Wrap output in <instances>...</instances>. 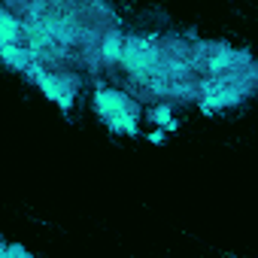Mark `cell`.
<instances>
[{
  "mask_svg": "<svg viewBox=\"0 0 258 258\" xmlns=\"http://www.w3.org/2000/svg\"><path fill=\"white\" fill-rule=\"evenodd\" d=\"M58 79H61V103H58V109L73 112V106L79 100V91H82V76H79V70H64V73H58Z\"/></svg>",
  "mask_w": 258,
  "mask_h": 258,
  "instance_id": "obj_4",
  "label": "cell"
},
{
  "mask_svg": "<svg viewBox=\"0 0 258 258\" xmlns=\"http://www.w3.org/2000/svg\"><path fill=\"white\" fill-rule=\"evenodd\" d=\"M7 258H34V255L19 243H7Z\"/></svg>",
  "mask_w": 258,
  "mask_h": 258,
  "instance_id": "obj_7",
  "label": "cell"
},
{
  "mask_svg": "<svg viewBox=\"0 0 258 258\" xmlns=\"http://www.w3.org/2000/svg\"><path fill=\"white\" fill-rule=\"evenodd\" d=\"M149 140H152V143H161V140H164V131H149Z\"/></svg>",
  "mask_w": 258,
  "mask_h": 258,
  "instance_id": "obj_8",
  "label": "cell"
},
{
  "mask_svg": "<svg viewBox=\"0 0 258 258\" xmlns=\"http://www.w3.org/2000/svg\"><path fill=\"white\" fill-rule=\"evenodd\" d=\"M34 61V52L28 46H0V64L13 73H25Z\"/></svg>",
  "mask_w": 258,
  "mask_h": 258,
  "instance_id": "obj_5",
  "label": "cell"
},
{
  "mask_svg": "<svg viewBox=\"0 0 258 258\" xmlns=\"http://www.w3.org/2000/svg\"><path fill=\"white\" fill-rule=\"evenodd\" d=\"M246 100V94L240 91V88H234V85H222V88H213L204 100H198L195 106L204 112V115H216V112H222V109H231V106H240Z\"/></svg>",
  "mask_w": 258,
  "mask_h": 258,
  "instance_id": "obj_2",
  "label": "cell"
},
{
  "mask_svg": "<svg viewBox=\"0 0 258 258\" xmlns=\"http://www.w3.org/2000/svg\"><path fill=\"white\" fill-rule=\"evenodd\" d=\"M0 258H7V240L0 237Z\"/></svg>",
  "mask_w": 258,
  "mask_h": 258,
  "instance_id": "obj_9",
  "label": "cell"
},
{
  "mask_svg": "<svg viewBox=\"0 0 258 258\" xmlns=\"http://www.w3.org/2000/svg\"><path fill=\"white\" fill-rule=\"evenodd\" d=\"M91 109L94 115L109 127L112 134H121V137H137V127H140V112L143 106L137 100H131L124 91L118 88H100V91H91Z\"/></svg>",
  "mask_w": 258,
  "mask_h": 258,
  "instance_id": "obj_1",
  "label": "cell"
},
{
  "mask_svg": "<svg viewBox=\"0 0 258 258\" xmlns=\"http://www.w3.org/2000/svg\"><path fill=\"white\" fill-rule=\"evenodd\" d=\"M140 121H146L152 131H176V106L173 103H155V106H143Z\"/></svg>",
  "mask_w": 258,
  "mask_h": 258,
  "instance_id": "obj_3",
  "label": "cell"
},
{
  "mask_svg": "<svg viewBox=\"0 0 258 258\" xmlns=\"http://www.w3.org/2000/svg\"><path fill=\"white\" fill-rule=\"evenodd\" d=\"M37 88H40V91H43L55 106L61 103V79H58V73H49V70H46V73H43V79L37 82Z\"/></svg>",
  "mask_w": 258,
  "mask_h": 258,
  "instance_id": "obj_6",
  "label": "cell"
}]
</instances>
